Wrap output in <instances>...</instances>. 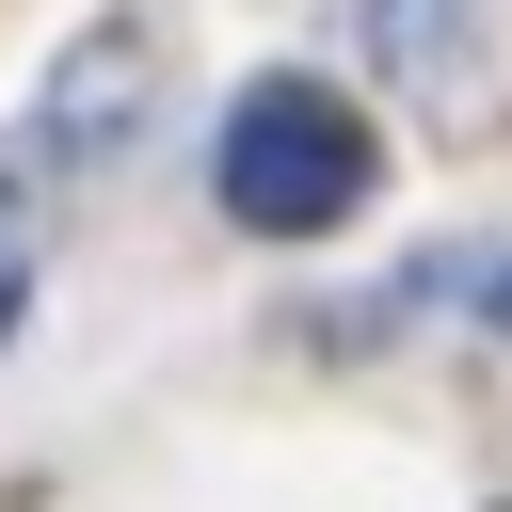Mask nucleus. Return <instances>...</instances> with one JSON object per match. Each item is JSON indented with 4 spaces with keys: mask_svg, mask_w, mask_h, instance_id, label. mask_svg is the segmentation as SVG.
Segmentation results:
<instances>
[{
    "mask_svg": "<svg viewBox=\"0 0 512 512\" xmlns=\"http://www.w3.org/2000/svg\"><path fill=\"white\" fill-rule=\"evenodd\" d=\"M368 176H384L368 112H352L336 80H304V64L240 80L224 128H208V192H224V224H256V240H320V224H352Z\"/></svg>",
    "mask_w": 512,
    "mask_h": 512,
    "instance_id": "obj_1",
    "label": "nucleus"
},
{
    "mask_svg": "<svg viewBox=\"0 0 512 512\" xmlns=\"http://www.w3.org/2000/svg\"><path fill=\"white\" fill-rule=\"evenodd\" d=\"M496 48H512V0H368V64L416 112H480L496 96Z\"/></svg>",
    "mask_w": 512,
    "mask_h": 512,
    "instance_id": "obj_2",
    "label": "nucleus"
},
{
    "mask_svg": "<svg viewBox=\"0 0 512 512\" xmlns=\"http://www.w3.org/2000/svg\"><path fill=\"white\" fill-rule=\"evenodd\" d=\"M128 96H144V32H96V48H80L64 80H48V144H64L80 176H96V160L128 144Z\"/></svg>",
    "mask_w": 512,
    "mask_h": 512,
    "instance_id": "obj_3",
    "label": "nucleus"
},
{
    "mask_svg": "<svg viewBox=\"0 0 512 512\" xmlns=\"http://www.w3.org/2000/svg\"><path fill=\"white\" fill-rule=\"evenodd\" d=\"M16 320H32V192L0 176V336H16Z\"/></svg>",
    "mask_w": 512,
    "mask_h": 512,
    "instance_id": "obj_4",
    "label": "nucleus"
}]
</instances>
